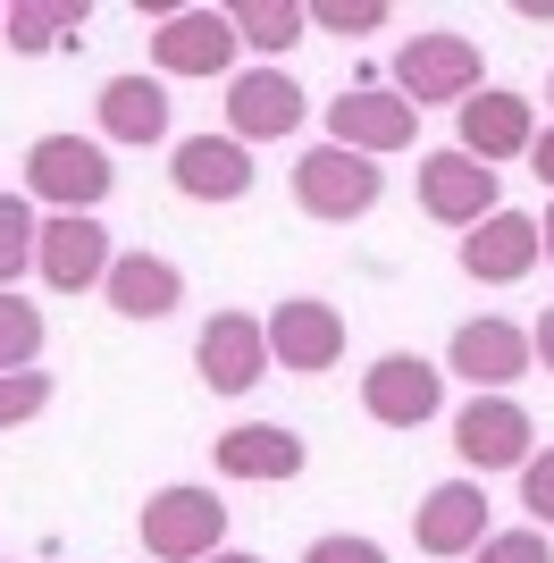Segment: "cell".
Returning <instances> with one entry per match:
<instances>
[{
	"mask_svg": "<svg viewBox=\"0 0 554 563\" xmlns=\"http://www.w3.org/2000/svg\"><path fill=\"white\" fill-rule=\"evenodd\" d=\"M261 329H269V362L277 371L311 378V371H336V362H345V311L320 303V295H286Z\"/></svg>",
	"mask_w": 554,
	"mask_h": 563,
	"instance_id": "52a82bcc",
	"label": "cell"
},
{
	"mask_svg": "<svg viewBox=\"0 0 554 563\" xmlns=\"http://www.w3.org/2000/svg\"><path fill=\"white\" fill-rule=\"evenodd\" d=\"M210 563H261V555H244V547H219V555H210Z\"/></svg>",
	"mask_w": 554,
	"mask_h": 563,
	"instance_id": "d6a6232c",
	"label": "cell"
},
{
	"mask_svg": "<svg viewBox=\"0 0 554 563\" xmlns=\"http://www.w3.org/2000/svg\"><path fill=\"white\" fill-rule=\"evenodd\" d=\"M546 93H554V85H546Z\"/></svg>",
	"mask_w": 554,
	"mask_h": 563,
	"instance_id": "d590c367",
	"label": "cell"
},
{
	"mask_svg": "<svg viewBox=\"0 0 554 563\" xmlns=\"http://www.w3.org/2000/svg\"><path fill=\"white\" fill-rule=\"evenodd\" d=\"M362 412L378 429H420L445 412V371L420 362V353H378L362 371Z\"/></svg>",
	"mask_w": 554,
	"mask_h": 563,
	"instance_id": "5b68a950",
	"label": "cell"
},
{
	"mask_svg": "<svg viewBox=\"0 0 554 563\" xmlns=\"http://www.w3.org/2000/svg\"><path fill=\"white\" fill-rule=\"evenodd\" d=\"M25 186L43 194L51 211H101L110 202V186H118V168H110V152L101 143H85V135H34L25 143Z\"/></svg>",
	"mask_w": 554,
	"mask_h": 563,
	"instance_id": "3957f363",
	"label": "cell"
},
{
	"mask_svg": "<svg viewBox=\"0 0 554 563\" xmlns=\"http://www.w3.org/2000/svg\"><path fill=\"white\" fill-rule=\"evenodd\" d=\"M101 295H110L118 320H168V311L185 303V269L160 253H118L110 278H101Z\"/></svg>",
	"mask_w": 554,
	"mask_h": 563,
	"instance_id": "d6986e66",
	"label": "cell"
},
{
	"mask_svg": "<svg viewBox=\"0 0 554 563\" xmlns=\"http://www.w3.org/2000/svg\"><path fill=\"white\" fill-rule=\"evenodd\" d=\"M302 18L320 25V34H378V25H387V0H320V9H302Z\"/></svg>",
	"mask_w": 554,
	"mask_h": 563,
	"instance_id": "484cf974",
	"label": "cell"
},
{
	"mask_svg": "<svg viewBox=\"0 0 554 563\" xmlns=\"http://www.w3.org/2000/svg\"><path fill=\"white\" fill-rule=\"evenodd\" d=\"M101 135L110 143H160L168 135L160 76H110V85H101Z\"/></svg>",
	"mask_w": 554,
	"mask_h": 563,
	"instance_id": "44dd1931",
	"label": "cell"
},
{
	"mask_svg": "<svg viewBox=\"0 0 554 563\" xmlns=\"http://www.w3.org/2000/svg\"><path fill=\"white\" fill-rule=\"evenodd\" d=\"M530 143H538V110H530V93H505V85H487V93L462 101V152H470L479 168L521 161Z\"/></svg>",
	"mask_w": 554,
	"mask_h": 563,
	"instance_id": "2e32d148",
	"label": "cell"
},
{
	"mask_svg": "<svg viewBox=\"0 0 554 563\" xmlns=\"http://www.w3.org/2000/svg\"><path fill=\"white\" fill-rule=\"evenodd\" d=\"M34 235L43 219L25 211V194H0V295H18V278L34 269Z\"/></svg>",
	"mask_w": 554,
	"mask_h": 563,
	"instance_id": "cb8c5ba5",
	"label": "cell"
},
{
	"mask_svg": "<svg viewBox=\"0 0 554 563\" xmlns=\"http://www.w3.org/2000/svg\"><path fill=\"white\" fill-rule=\"evenodd\" d=\"M530 438H538V421L512 396H470L454 412V454L479 471V479H487V471H521V463H530Z\"/></svg>",
	"mask_w": 554,
	"mask_h": 563,
	"instance_id": "ba28073f",
	"label": "cell"
},
{
	"mask_svg": "<svg viewBox=\"0 0 554 563\" xmlns=\"http://www.w3.org/2000/svg\"><path fill=\"white\" fill-rule=\"evenodd\" d=\"M219 539H228V505H219L210 488L177 479V488L143 496V555H160V563H210V555H219Z\"/></svg>",
	"mask_w": 554,
	"mask_h": 563,
	"instance_id": "7a4b0ae2",
	"label": "cell"
},
{
	"mask_svg": "<svg viewBox=\"0 0 554 563\" xmlns=\"http://www.w3.org/2000/svg\"><path fill=\"white\" fill-rule=\"evenodd\" d=\"M168 177H177L185 202H244L253 194V152L235 135H185L168 152Z\"/></svg>",
	"mask_w": 554,
	"mask_h": 563,
	"instance_id": "9a60e30c",
	"label": "cell"
},
{
	"mask_svg": "<svg viewBox=\"0 0 554 563\" xmlns=\"http://www.w3.org/2000/svg\"><path fill=\"white\" fill-rule=\"evenodd\" d=\"M420 211L445 219V228H479V219H496V211H505V202H496V168H479L462 143L429 152V161H420Z\"/></svg>",
	"mask_w": 554,
	"mask_h": 563,
	"instance_id": "8fae6325",
	"label": "cell"
},
{
	"mask_svg": "<svg viewBox=\"0 0 554 563\" xmlns=\"http://www.w3.org/2000/svg\"><path fill=\"white\" fill-rule=\"evenodd\" d=\"M530 353H538V362H546V371H554V303L538 311V329H530Z\"/></svg>",
	"mask_w": 554,
	"mask_h": 563,
	"instance_id": "4dcf8cb0",
	"label": "cell"
},
{
	"mask_svg": "<svg viewBox=\"0 0 554 563\" xmlns=\"http://www.w3.org/2000/svg\"><path fill=\"white\" fill-rule=\"evenodd\" d=\"M302 563H387V547H378V539H345V530H336V539L302 547Z\"/></svg>",
	"mask_w": 554,
	"mask_h": 563,
	"instance_id": "f546056e",
	"label": "cell"
},
{
	"mask_svg": "<svg viewBox=\"0 0 554 563\" xmlns=\"http://www.w3.org/2000/svg\"><path fill=\"white\" fill-rule=\"evenodd\" d=\"M228 25H235V43H253V51H295L311 18L295 0H228Z\"/></svg>",
	"mask_w": 554,
	"mask_h": 563,
	"instance_id": "603a6c76",
	"label": "cell"
},
{
	"mask_svg": "<svg viewBox=\"0 0 554 563\" xmlns=\"http://www.w3.org/2000/svg\"><path fill=\"white\" fill-rule=\"evenodd\" d=\"M43 404H51V378H43V371H0V429L34 421Z\"/></svg>",
	"mask_w": 554,
	"mask_h": 563,
	"instance_id": "4316f807",
	"label": "cell"
},
{
	"mask_svg": "<svg viewBox=\"0 0 554 563\" xmlns=\"http://www.w3.org/2000/svg\"><path fill=\"white\" fill-rule=\"evenodd\" d=\"M395 93L412 101V110H429V101H470L479 93V43L470 34H412V43L395 51Z\"/></svg>",
	"mask_w": 554,
	"mask_h": 563,
	"instance_id": "277c9868",
	"label": "cell"
},
{
	"mask_svg": "<svg viewBox=\"0 0 554 563\" xmlns=\"http://www.w3.org/2000/svg\"><path fill=\"white\" fill-rule=\"evenodd\" d=\"M85 0H9V18H0V34H9V51H59L85 34Z\"/></svg>",
	"mask_w": 554,
	"mask_h": 563,
	"instance_id": "7402d4cb",
	"label": "cell"
},
{
	"mask_svg": "<svg viewBox=\"0 0 554 563\" xmlns=\"http://www.w3.org/2000/svg\"><path fill=\"white\" fill-rule=\"evenodd\" d=\"M538 244H546V261H554V211H546V219H538Z\"/></svg>",
	"mask_w": 554,
	"mask_h": 563,
	"instance_id": "836d02e7",
	"label": "cell"
},
{
	"mask_svg": "<svg viewBox=\"0 0 554 563\" xmlns=\"http://www.w3.org/2000/svg\"><path fill=\"white\" fill-rule=\"evenodd\" d=\"M445 371L470 378V396H505L512 378L538 371L530 329H512V320H462V329H454V353H445Z\"/></svg>",
	"mask_w": 554,
	"mask_h": 563,
	"instance_id": "7c38bea8",
	"label": "cell"
},
{
	"mask_svg": "<svg viewBox=\"0 0 554 563\" xmlns=\"http://www.w3.org/2000/svg\"><path fill=\"white\" fill-rule=\"evenodd\" d=\"M530 161H538V177H546V186H554V126H546V135L530 143Z\"/></svg>",
	"mask_w": 554,
	"mask_h": 563,
	"instance_id": "1f68e13d",
	"label": "cell"
},
{
	"mask_svg": "<svg viewBox=\"0 0 554 563\" xmlns=\"http://www.w3.org/2000/svg\"><path fill=\"white\" fill-rule=\"evenodd\" d=\"M34 353H43V311L0 295V371H34Z\"/></svg>",
	"mask_w": 554,
	"mask_h": 563,
	"instance_id": "d4e9b609",
	"label": "cell"
},
{
	"mask_svg": "<svg viewBox=\"0 0 554 563\" xmlns=\"http://www.w3.org/2000/svg\"><path fill=\"white\" fill-rule=\"evenodd\" d=\"M110 261H118L110 228L85 219V211H51L43 235H34V269H43L51 295H85V286H101V278H110Z\"/></svg>",
	"mask_w": 554,
	"mask_h": 563,
	"instance_id": "8992f818",
	"label": "cell"
},
{
	"mask_svg": "<svg viewBox=\"0 0 554 563\" xmlns=\"http://www.w3.org/2000/svg\"><path fill=\"white\" fill-rule=\"evenodd\" d=\"M521 505H530V530H554V446L521 463Z\"/></svg>",
	"mask_w": 554,
	"mask_h": 563,
	"instance_id": "f1b7e54d",
	"label": "cell"
},
{
	"mask_svg": "<svg viewBox=\"0 0 554 563\" xmlns=\"http://www.w3.org/2000/svg\"><path fill=\"white\" fill-rule=\"evenodd\" d=\"M378 194H387V168L369 161V152H345V143H311L295 161V202L328 228H353V219L378 211Z\"/></svg>",
	"mask_w": 554,
	"mask_h": 563,
	"instance_id": "6da1fadb",
	"label": "cell"
},
{
	"mask_svg": "<svg viewBox=\"0 0 554 563\" xmlns=\"http://www.w3.org/2000/svg\"><path fill=\"white\" fill-rule=\"evenodd\" d=\"M420 135V110L403 93H387V85H353L345 101H328V143H345V152H403V143Z\"/></svg>",
	"mask_w": 554,
	"mask_h": 563,
	"instance_id": "4fadbf2b",
	"label": "cell"
},
{
	"mask_svg": "<svg viewBox=\"0 0 554 563\" xmlns=\"http://www.w3.org/2000/svg\"><path fill=\"white\" fill-rule=\"evenodd\" d=\"M538 219L530 211H496L479 219V228L462 235V278H479V286H512V278H530L538 269Z\"/></svg>",
	"mask_w": 554,
	"mask_h": 563,
	"instance_id": "e0dca14e",
	"label": "cell"
},
{
	"mask_svg": "<svg viewBox=\"0 0 554 563\" xmlns=\"http://www.w3.org/2000/svg\"><path fill=\"white\" fill-rule=\"evenodd\" d=\"M412 539H420V555H479L487 488H479V479H445V488H429V496H420V514H412Z\"/></svg>",
	"mask_w": 554,
	"mask_h": 563,
	"instance_id": "ac0fdd59",
	"label": "cell"
},
{
	"mask_svg": "<svg viewBox=\"0 0 554 563\" xmlns=\"http://www.w3.org/2000/svg\"><path fill=\"white\" fill-rule=\"evenodd\" d=\"M193 371H202L210 396H253L261 371H269V329H261L253 311H219L193 336Z\"/></svg>",
	"mask_w": 554,
	"mask_h": 563,
	"instance_id": "9c48e42d",
	"label": "cell"
},
{
	"mask_svg": "<svg viewBox=\"0 0 554 563\" xmlns=\"http://www.w3.org/2000/svg\"><path fill=\"white\" fill-rule=\"evenodd\" d=\"M311 118V93H302L286 68H244L228 76V135L235 143H277Z\"/></svg>",
	"mask_w": 554,
	"mask_h": 563,
	"instance_id": "30bf717a",
	"label": "cell"
},
{
	"mask_svg": "<svg viewBox=\"0 0 554 563\" xmlns=\"http://www.w3.org/2000/svg\"><path fill=\"white\" fill-rule=\"evenodd\" d=\"M0 18H9V0H0Z\"/></svg>",
	"mask_w": 554,
	"mask_h": 563,
	"instance_id": "e575fe53",
	"label": "cell"
},
{
	"mask_svg": "<svg viewBox=\"0 0 554 563\" xmlns=\"http://www.w3.org/2000/svg\"><path fill=\"white\" fill-rule=\"evenodd\" d=\"M210 463L228 471V479H295L311 454H302L295 429H277V421H244V429H228V438L210 446Z\"/></svg>",
	"mask_w": 554,
	"mask_h": 563,
	"instance_id": "ffe728a7",
	"label": "cell"
},
{
	"mask_svg": "<svg viewBox=\"0 0 554 563\" xmlns=\"http://www.w3.org/2000/svg\"><path fill=\"white\" fill-rule=\"evenodd\" d=\"M152 59H160V76H228L235 68V25H228V9H177V18H160Z\"/></svg>",
	"mask_w": 554,
	"mask_h": 563,
	"instance_id": "5bb4252c",
	"label": "cell"
},
{
	"mask_svg": "<svg viewBox=\"0 0 554 563\" xmlns=\"http://www.w3.org/2000/svg\"><path fill=\"white\" fill-rule=\"evenodd\" d=\"M470 563H554V547H546V530H487Z\"/></svg>",
	"mask_w": 554,
	"mask_h": 563,
	"instance_id": "83f0119b",
	"label": "cell"
}]
</instances>
